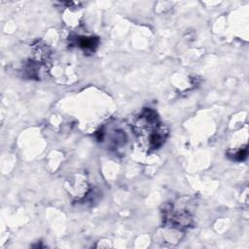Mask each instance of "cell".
<instances>
[{
  "label": "cell",
  "instance_id": "cell-1",
  "mask_svg": "<svg viewBox=\"0 0 249 249\" xmlns=\"http://www.w3.org/2000/svg\"><path fill=\"white\" fill-rule=\"evenodd\" d=\"M136 125L139 131H141V134L145 135V140L151 148L157 149L163 143L165 132L160 125L158 117L154 111L150 109L144 111L139 117Z\"/></svg>",
  "mask_w": 249,
  "mask_h": 249
},
{
  "label": "cell",
  "instance_id": "cell-2",
  "mask_svg": "<svg viewBox=\"0 0 249 249\" xmlns=\"http://www.w3.org/2000/svg\"><path fill=\"white\" fill-rule=\"evenodd\" d=\"M98 44V40L96 38H82L80 40V46L83 49L93 50Z\"/></svg>",
  "mask_w": 249,
  "mask_h": 249
}]
</instances>
